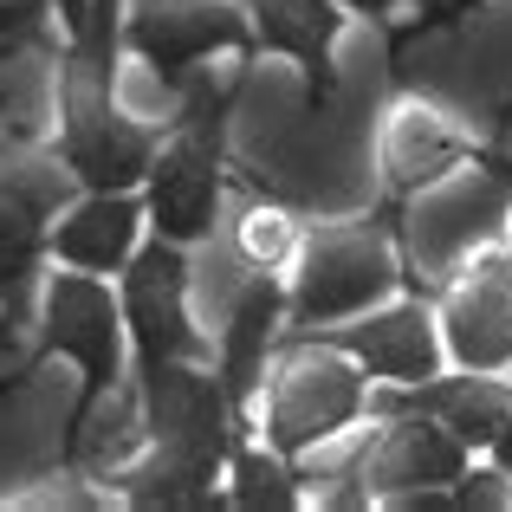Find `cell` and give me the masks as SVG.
<instances>
[{"mask_svg":"<svg viewBox=\"0 0 512 512\" xmlns=\"http://www.w3.org/2000/svg\"><path fill=\"white\" fill-rule=\"evenodd\" d=\"M396 286H402V260H396V227L383 214L357 221V227H318L299 253V279L286 292V318H279L273 350L305 338V331H318V325L370 312Z\"/></svg>","mask_w":512,"mask_h":512,"instance_id":"6da1fadb","label":"cell"},{"mask_svg":"<svg viewBox=\"0 0 512 512\" xmlns=\"http://www.w3.org/2000/svg\"><path fill=\"white\" fill-rule=\"evenodd\" d=\"M52 357H65L78 370V402L65 415V461H78L91 409L124 383V312H117V292L98 273H78L72 266V273L46 279V318H39V344L26 357V376Z\"/></svg>","mask_w":512,"mask_h":512,"instance_id":"7a4b0ae2","label":"cell"},{"mask_svg":"<svg viewBox=\"0 0 512 512\" xmlns=\"http://www.w3.org/2000/svg\"><path fill=\"white\" fill-rule=\"evenodd\" d=\"M221 188H227V124L214 117H175V137L156 143L143 175V221L175 247H195L221 227Z\"/></svg>","mask_w":512,"mask_h":512,"instance_id":"3957f363","label":"cell"},{"mask_svg":"<svg viewBox=\"0 0 512 512\" xmlns=\"http://www.w3.org/2000/svg\"><path fill=\"white\" fill-rule=\"evenodd\" d=\"M363 402H370V389H363L357 357L331 344H286V370L273 376V396H266V441L286 461H299L357 422Z\"/></svg>","mask_w":512,"mask_h":512,"instance_id":"277c9868","label":"cell"},{"mask_svg":"<svg viewBox=\"0 0 512 512\" xmlns=\"http://www.w3.org/2000/svg\"><path fill=\"white\" fill-rule=\"evenodd\" d=\"M137 383H143V428H150V448H163L175 461H188L195 474L221 480L227 448L240 441V422H247V415H234L221 376L201 370L195 357H182V363L143 370Z\"/></svg>","mask_w":512,"mask_h":512,"instance_id":"5b68a950","label":"cell"},{"mask_svg":"<svg viewBox=\"0 0 512 512\" xmlns=\"http://www.w3.org/2000/svg\"><path fill=\"white\" fill-rule=\"evenodd\" d=\"M117 312H124V338L137 344V376L156 363H201V331L188 325V247L175 240H137L124 266H117Z\"/></svg>","mask_w":512,"mask_h":512,"instance_id":"8992f818","label":"cell"},{"mask_svg":"<svg viewBox=\"0 0 512 512\" xmlns=\"http://www.w3.org/2000/svg\"><path fill=\"white\" fill-rule=\"evenodd\" d=\"M512 221V188L500 175H487L474 163V175H461V182H441L428 201H415V214L402 221L396 208V247H402V273H409V286L428 299L422 286V266L428 273H448L454 260H467L474 253V240H493L500 227Z\"/></svg>","mask_w":512,"mask_h":512,"instance_id":"52a82bcc","label":"cell"},{"mask_svg":"<svg viewBox=\"0 0 512 512\" xmlns=\"http://www.w3.org/2000/svg\"><path fill=\"white\" fill-rule=\"evenodd\" d=\"M124 46L143 65H156L163 85H182L214 52H247L253 20L240 7H227V0H150L143 13L124 20Z\"/></svg>","mask_w":512,"mask_h":512,"instance_id":"ba28073f","label":"cell"},{"mask_svg":"<svg viewBox=\"0 0 512 512\" xmlns=\"http://www.w3.org/2000/svg\"><path fill=\"white\" fill-rule=\"evenodd\" d=\"M292 344H331V350H344V357H357L363 376H383V383H422V376L441 370V325L428 318V299H402V305L383 299V305H370V312L318 325Z\"/></svg>","mask_w":512,"mask_h":512,"instance_id":"9c48e42d","label":"cell"},{"mask_svg":"<svg viewBox=\"0 0 512 512\" xmlns=\"http://www.w3.org/2000/svg\"><path fill=\"white\" fill-rule=\"evenodd\" d=\"M441 350L461 370H512V253H480L441 299Z\"/></svg>","mask_w":512,"mask_h":512,"instance_id":"30bf717a","label":"cell"},{"mask_svg":"<svg viewBox=\"0 0 512 512\" xmlns=\"http://www.w3.org/2000/svg\"><path fill=\"white\" fill-rule=\"evenodd\" d=\"M363 409L376 415H435L461 448H487L512 422V383L493 370H461V376H422V383H396L389 396H370Z\"/></svg>","mask_w":512,"mask_h":512,"instance_id":"8fae6325","label":"cell"},{"mask_svg":"<svg viewBox=\"0 0 512 512\" xmlns=\"http://www.w3.org/2000/svg\"><path fill=\"white\" fill-rule=\"evenodd\" d=\"M65 163H0V305L20 318L33 266L46 253V221L59 214Z\"/></svg>","mask_w":512,"mask_h":512,"instance_id":"7c38bea8","label":"cell"},{"mask_svg":"<svg viewBox=\"0 0 512 512\" xmlns=\"http://www.w3.org/2000/svg\"><path fill=\"white\" fill-rule=\"evenodd\" d=\"M279 318H286V286L273 279V266H247L234 299H227V312H221V357H214V376H221L234 415H247V402L260 396Z\"/></svg>","mask_w":512,"mask_h":512,"instance_id":"4fadbf2b","label":"cell"},{"mask_svg":"<svg viewBox=\"0 0 512 512\" xmlns=\"http://www.w3.org/2000/svg\"><path fill=\"white\" fill-rule=\"evenodd\" d=\"M467 448L435 415H389V428L363 448V500H396L409 487H454Z\"/></svg>","mask_w":512,"mask_h":512,"instance_id":"5bb4252c","label":"cell"},{"mask_svg":"<svg viewBox=\"0 0 512 512\" xmlns=\"http://www.w3.org/2000/svg\"><path fill=\"white\" fill-rule=\"evenodd\" d=\"M253 13V39L279 59H292L305 72V104H338V33H344V7L338 0H247Z\"/></svg>","mask_w":512,"mask_h":512,"instance_id":"9a60e30c","label":"cell"},{"mask_svg":"<svg viewBox=\"0 0 512 512\" xmlns=\"http://www.w3.org/2000/svg\"><path fill=\"white\" fill-rule=\"evenodd\" d=\"M143 195L137 188H85L65 214H52L46 227V253H59L78 273H117L137 253L143 234Z\"/></svg>","mask_w":512,"mask_h":512,"instance_id":"2e32d148","label":"cell"},{"mask_svg":"<svg viewBox=\"0 0 512 512\" xmlns=\"http://www.w3.org/2000/svg\"><path fill=\"white\" fill-rule=\"evenodd\" d=\"M156 143L163 137L150 124L104 111V117H85V124H59V163L78 188H143Z\"/></svg>","mask_w":512,"mask_h":512,"instance_id":"e0dca14e","label":"cell"},{"mask_svg":"<svg viewBox=\"0 0 512 512\" xmlns=\"http://www.w3.org/2000/svg\"><path fill=\"white\" fill-rule=\"evenodd\" d=\"M474 163V143H461L454 130H441L435 117H402L396 130H389V201H409L415 188L441 182L448 169H467Z\"/></svg>","mask_w":512,"mask_h":512,"instance_id":"ac0fdd59","label":"cell"},{"mask_svg":"<svg viewBox=\"0 0 512 512\" xmlns=\"http://www.w3.org/2000/svg\"><path fill=\"white\" fill-rule=\"evenodd\" d=\"M227 480H234V487H227L221 500L240 506V512H292V506H305L299 467H292L279 448H247V441H234V448H227Z\"/></svg>","mask_w":512,"mask_h":512,"instance_id":"d6986e66","label":"cell"},{"mask_svg":"<svg viewBox=\"0 0 512 512\" xmlns=\"http://www.w3.org/2000/svg\"><path fill=\"white\" fill-rule=\"evenodd\" d=\"M117 493H124L130 506H201V512L227 506L208 474H195L188 461H175V454H163V448H150L143 461L117 467Z\"/></svg>","mask_w":512,"mask_h":512,"instance_id":"ffe728a7","label":"cell"},{"mask_svg":"<svg viewBox=\"0 0 512 512\" xmlns=\"http://www.w3.org/2000/svg\"><path fill=\"white\" fill-rule=\"evenodd\" d=\"M454 500H461V512H500L512 506V487L500 467H461L454 474Z\"/></svg>","mask_w":512,"mask_h":512,"instance_id":"44dd1931","label":"cell"},{"mask_svg":"<svg viewBox=\"0 0 512 512\" xmlns=\"http://www.w3.org/2000/svg\"><path fill=\"white\" fill-rule=\"evenodd\" d=\"M474 163H480V169H487V175H500V182L512 188V111L500 117V137H493V143H487V150H474Z\"/></svg>","mask_w":512,"mask_h":512,"instance_id":"7402d4cb","label":"cell"},{"mask_svg":"<svg viewBox=\"0 0 512 512\" xmlns=\"http://www.w3.org/2000/svg\"><path fill=\"white\" fill-rule=\"evenodd\" d=\"M39 13H46V0H0V39L39 26Z\"/></svg>","mask_w":512,"mask_h":512,"instance_id":"603a6c76","label":"cell"},{"mask_svg":"<svg viewBox=\"0 0 512 512\" xmlns=\"http://www.w3.org/2000/svg\"><path fill=\"white\" fill-rule=\"evenodd\" d=\"M487 454H493V467H500V474L512 480V422H506V428H500V435H493V441H487Z\"/></svg>","mask_w":512,"mask_h":512,"instance_id":"cb8c5ba5","label":"cell"},{"mask_svg":"<svg viewBox=\"0 0 512 512\" xmlns=\"http://www.w3.org/2000/svg\"><path fill=\"white\" fill-rule=\"evenodd\" d=\"M338 7H357V13H370V20H389L402 0H338Z\"/></svg>","mask_w":512,"mask_h":512,"instance_id":"d4e9b609","label":"cell"},{"mask_svg":"<svg viewBox=\"0 0 512 512\" xmlns=\"http://www.w3.org/2000/svg\"><path fill=\"white\" fill-rule=\"evenodd\" d=\"M59 20H65V33H72V26L85 20V0H59Z\"/></svg>","mask_w":512,"mask_h":512,"instance_id":"484cf974","label":"cell"},{"mask_svg":"<svg viewBox=\"0 0 512 512\" xmlns=\"http://www.w3.org/2000/svg\"><path fill=\"white\" fill-rule=\"evenodd\" d=\"M13 59V33H7V46H0V65H7Z\"/></svg>","mask_w":512,"mask_h":512,"instance_id":"4316f807","label":"cell"}]
</instances>
